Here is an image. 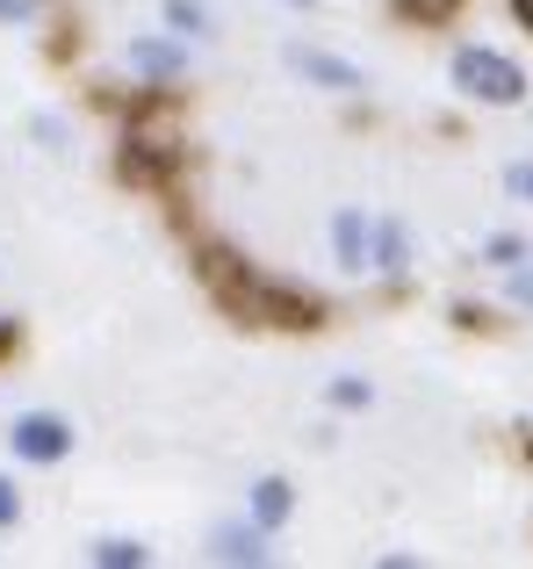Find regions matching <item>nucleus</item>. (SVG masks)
I'll return each mask as SVG.
<instances>
[{
  "label": "nucleus",
  "instance_id": "nucleus-1",
  "mask_svg": "<svg viewBox=\"0 0 533 569\" xmlns=\"http://www.w3.org/2000/svg\"><path fill=\"white\" fill-rule=\"evenodd\" d=\"M454 87H462L469 101H491V109L526 101V72L512 66L505 51H483V43H462V51H454Z\"/></svg>",
  "mask_w": 533,
  "mask_h": 569
},
{
  "label": "nucleus",
  "instance_id": "nucleus-2",
  "mask_svg": "<svg viewBox=\"0 0 533 569\" xmlns=\"http://www.w3.org/2000/svg\"><path fill=\"white\" fill-rule=\"evenodd\" d=\"M8 447L22 461H66L72 455V426H66V418H51V411H29V418H14V426H8Z\"/></svg>",
  "mask_w": 533,
  "mask_h": 569
},
{
  "label": "nucleus",
  "instance_id": "nucleus-3",
  "mask_svg": "<svg viewBox=\"0 0 533 569\" xmlns=\"http://www.w3.org/2000/svg\"><path fill=\"white\" fill-rule=\"evenodd\" d=\"M289 66L303 72L310 87H324V94H361V66H346V58H332V51H310V43H289Z\"/></svg>",
  "mask_w": 533,
  "mask_h": 569
},
{
  "label": "nucleus",
  "instance_id": "nucleus-4",
  "mask_svg": "<svg viewBox=\"0 0 533 569\" xmlns=\"http://www.w3.org/2000/svg\"><path fill=\"white\" fill-rule=\"evenodd\" d=\"M332 252H339V267H375V223L361 217V209H339L332 217Z\"/></svg>",
  "mask_w": 533,
  "mask_h": 569
},
{
  "label": "nucleus",
  "instance_id": "nucleus-5",
  "mask_svg": "<svg viewBox=\"0 0 533 569\" xmlns=\"http://www.w3.org/2000/svg\"><path fill=\"white\" fill-rule=\"evenodd\" d=\"M217 562H266V527H217Z\"/></svg>",
  "mask_w": 533,
  "mask_h": 569
},
{
  "label": "nucleus",
  "instance_id": "nucleus-6",
  "mask_svg": "<svg viewBox=\"0 0 533 569\" xmlns=\"http://www.w3.org/2000/svg\"><path fill=\"white\" fill-rule=\"evenodd\" d=\"M130 66H138V72H152V80H173V72L188 66V58L173 51V43H159V37H138V43H130Z\"/></svg>",
  "mask_w": 533,
  "mask_h": 569
},
{
  "label": "nucleus",
  "instance_id": "nucleus-7",
  "mask_svg": "<svg viewBox=\"0 0 533 569\" xmlns=\"http://www.w3.org/2000/svg\"><path fill=\"white\" fill-rule=\"evenodd\" d=\"M289 512H295V498H289V483H281V476H266V483H253V519H260L266 533H274Z\"/></svg>",
  "mask_w": 533,
  "mask_h": 569
},
{
  "label": "nucleus",
  "instance_id": "nucleus-8",
  "mask_svg": "<svg viewBox=\"0 0 533 569\" xmlns=\"http://www.w3.org/2000/svg\"><path fill=\"white\" fill-rule=\"evenodd\" d=\"M375 267H382V274H404V267H411V238H404V223H382V231H375Z\"/></svg>",
  "mask_w": 533,
  "mask_h": 569
},
{
  "label": "nucleus",
  "instance_id": "nucleus-9",
  "mask_svg": "<svg viewBox=\"0 0 533 569\" xmlns=\"http://www.w3.org/2000/svg\"><path fill=\"white\" fill-rule=\"evenodd\" d=\"M94 562H101V569H138L144 548H138V541H94Z\"/></svg>",
  "mask_w": 533,
  "mask_h": 569
},
{
  "label": "nucleus",
  "instance_id": "nucleus-10",
  "mask_svg": "<svg viewBox=\"0 0 533 569\" xmlns=\"http://www.w3.org/2000/svg\"><path fill=\"white\" fill-rule=\"evenodd\" d=\"M167 22L181 29V37H202V29H210V14H202L195 0H167Z\"/></svg>",
  "mask_w": 533,
  "mask_h": 569
},
{
  "label": "nucleus",
  "instance_id": "nucleus-11",
  "mask_svg": "<svg viewBox=\"0 0 533 569\" xmlns=\"http://www.w3.org/2000/svg\"><path fill=\"white\" fill-rule=\"evenodd\" d=\"M404 8H411V14H419V22H447V14H454V8H462V0H404Z\"/></svg>",
  "mask_w": 533,
  "mask_h": 569
},
{
  "label": "nucleus",
  "instance_id": "nucleus-12",
  "mask_svg": "<svg viewBox=\"0 0 533 569\" xmlns=\"http://www.w3.org/2000/svg\"><path fill=\"white\" fill-rule=\"evenodd\" d=\"M332 403H339V411H353V403H368V382H332Z\"/></svg>",
  "mask_w": 533,
  "mask_h": 569
},
{
  "label": "nucleus",
  "instance_id": "nucleus-13",
  "mask_svg": "<svg viewBox=\"0 0 533 569\" xmlns=\"http://www.w3.org/2000/svg\"><path fill=\"white\" fill-rule=\"evenodd\" d=\"M14 519H22V498H14V483L0 476V527H14Z\"/></svg>",
  "mask_w": 533,
  "mask_h": 569
},
{
  "label": "nucleus",
  "instance_id": "nucleus-14",
  "mask_svg": "<svg viewBox=\"0 0 533 569\" xmlns=\"http://www.w3.org/2000/svg\"><path fill=\"white\" fill-rule=\"evenodd\" d=\"M512 303L533 310V267H520V274H512Z\"/></svg>",
  "mask_w": 533,
  "mask_h": 569
},
{
  "label": "nucleus",
  "instance_id": "nucleus-15",
  "mask_svg": "<svg viewBox=\"0 0 533 569\" xmlns=\"http://www.w3.org/2000/svg\"><path fill=\"white\" fill-rule=\"evenodd\" d=\"M520 252H526L520 238H491V260H497V267H512V260H520Z\"/></svg>",
  "mask_w": 533,
  "mask_h": 569
},
{
  "label": "nucleus",
  "instance_id": "nucleus-16",
  "mask_svg": "<svg viewBox=\"0 0 533 569\" xmlns=\"http://www.w3.org/2000/svg\"><path fill=\"white\" fill-rule=\"evenodd\" d=\"M37 14V0H0V22H29Z\"/></svg>",
  "mask_w": 533,
  "mask_h": 569
},
{
  "label": "nucleus",
  "instance_id": "nucleus-17",
  "mask_svg": "<svg viewBox=\"0 0 533 569\" xmlns=\"http://www.w3.org/2000/svg\"><path fill=\"white\" fill-rule=\"evenodd\" d=\"M505 188H512V194H533V167H512V173H505Z\"/></svg>",
  "mask_w": 533,
  "mask_h": 569
},
{
  "label": "nucleus",
  "instance_id": "nucleus-18",
  "mask_svg": "<svg viewBox=\"0 0 533 569\" xmlns=\"http://www.w3.org/2000/svg\"><path fill=\"white\" fill-rule=\"evenodd\" d=\"M520 14H526V22H533V0H520Z\"/></svg>",
  "mask_w": 533,
  "mask_h": 569
},
{
  "label": "nucleus",
  "instance_id": "nucleus-19",
  "mask_svg": "<svg viewBox=\"0 0 533 569\" xmlns=\"http://www.w3.org/2000/svg\"><path fill=\"white\" fill-rule=\"evenodd\" d=\"M289 8H318V0H289Z\"/></svg>",
  "mask_w": 533,
  "mask_h": 569
}]
</instances>
